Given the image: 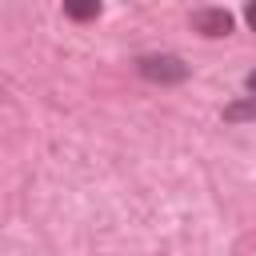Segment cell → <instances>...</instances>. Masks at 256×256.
Wrapping results in <instances>:
<instances>
[{
	"label": "cell",
	"instance_id": "obj_1",
	"mask_svg": "<svg viewBox=\"0 0 256 256\" xmlns=\"http://www.w3.org/2000/svg\"><path fill=\"white\" fill-rule=\"evenodd\" d=\"M132 64H136L140 80L160 84V88H176V84H184V80L192 76V68H188L184 56H176V52H144V56H136Z\"/></svg>",
	"mask_w": 256,
	"mask_h": 256
},
{
	"label": "cell",
	"instance_id": "obj_2",
	"mask_svg": "<svg viewBox=\"0 0 256 256\" xmlns=\"http://www.w3.org/2000/svg\"><path fill=\"white\" fill-rule=\"evenodd\" d=\"M188 24H192L200 36L220 40V36H228V32L236 28V16H232L228 8H196V12L188 16Z\"/></svg>",
	"mask_w": 256,
	"mask_h": 256
},
{
	"label": "cell",
	"instance_id": "obj_3",
	"mask_svg": "<svg viewBox=\"0 0 256 256\" xmlns=\"http://www.w3.org/2000/svg\"><path fill=\"white\" fill-rule=\"evenodd\" d=\"M220 120L224 124H244V120H256V96H236L232 104H224V112H220Z\"/></svg>",
	"mask_w": 256,
	"mask_h": 256
},
{
	"label": "cell",
	"instance_id": "obj_4",
	"mask_svg": "<svg viewBox=\"0 0 256 256\" xmlns=\"http://www.w3.org/2000/svg\"><path fill=\"white\" fill-rule=\"evenodd\" d=\"M104 8H100V0H88V4H64V16L68 20H96Z\"/></svg>",
	"mask_w": 256,
	"mask_h": 256
},
{
	"label": "cell",
	"instance_id": "obj_5",
	"mask_svg": "<svg viewBox=\"0 0 256 256\" xmlns=\"http://www.w3.org/2000/svg\"><path fill=\"white\" fill-rule=\"evenodd\" d=\"M244 92H248V96H256V68L244 76Z\"/></svg>",
	"mask_w": 256,
	"mask_h": 256
},
{
	"label": "cell",
	"instance_id": "obj_6",
	"mask_svg": "<svg viewBox=\"0 0 256 256\" xmlns=\"http://www.w3.org/2000/svg\"><path fill=\"white\" fill-rule=\"evenodd\" d=\"M244 20H248V28L256 32V4H248V8H244Z\"/></svg>",
	"mask_w": 256,
	"mask_h": 256
}]
</instances>
